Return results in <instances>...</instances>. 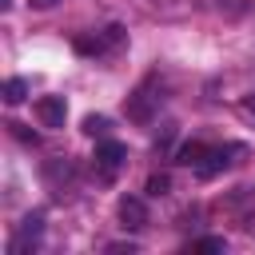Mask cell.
<instances>
[{
  "label": "cell",
  "instance_id": "cell-1",
  "mask_svg": "<svg viewBox=\"0 0 255 255\" xmlns=\"http://www.w3.org/2000/svg\"><path fill=\"white\" fill-rule=\"evenodd\" d=\"M159 100H163V96H155V76H147V80L128 96V116H131L135 124H147L151 112L159 108Z\"/></svg>",
  "mask_w": 255,
  "mask_h": 255
},
{
  "label": "cell",
  "instance_id": "cell-2",
  "mask_svg": "<svg viewBox=\"0 0 255 255\" xmlns=\"http://www.w3.org/2000/svg\"><path fill=\"white\" fill-rule=\"evenodd\" d=\"M124 159H128V147H124V143H116V139H104V143L96 147V175H100L104 183H112V179L120 175Z\"/></svg>",
  "mask_w": 255,
  "mask_h": 255
},
{
  "label": "cell",
  "instance_id": "cell-3",
  "mask_svg": "<svg viewBox=\"0 0 255 255\" xmlns=\"http://www.w3.org/2000/svg\"><path fill=\"white\" fill-rule=\"evenodd\" d=\"M124 40V28L120 24H112V28H104V36H84V40H76V52H84V56H104L108 48H116Z\"/></svg>",
  "mask_w": 255,
  "mask_h": 255
},
{
  "label": "cell",
  "instance_id": "cell-4",
  "mask_svg": "<svg viewBox=\"0 0 255 255\" xmlns=\"http://www.w3.org/2000/svg\"><path fill=\"white\" fill-rule=\"evenodd\" d=\"M120 223H124L128 231L147 227V203H143L139 195H124V199H120Z\"/></svg>",
  "mask_w": 255,
  "mask_h": 255
},
{
  "label": "cell",
  "instance_id": "cell-5",
  "mask_svg": "<svg viewBox=\"0 0 255 255\" xmlns=\"http://www.w3.org/2000/svg\"><path fill=\"white\" fill-rule=\"evenodd\" d=\"M36 116H40L44 128H64V116H68L64 96H44V100H36Z\"/></svg>",
  "mask_w": 255,
  "mask_h": 255
},
{
  "label": "cell",
  "instance_id": "cell-6",
  "mask_svg": "<svg viewBox=\"0 0 255 255\" xmlns=\"http://www.w3.org/2000/svg\"><path fill=\"white\" fill-rule=\"evenodd\" d=\"M40 231H44V211H32V215L24 219V227L16 231V239H12V255L24 251V247H36V243H40Z\"/></svg>",
  "mask_w": 255,
  "mask_h": 255
},
{
  "label": "cell",
  "instance_id": "cell-7",
  "mask_svg": "<svg viewBox=\"0 0 255 255\" xmlns=\"http://www.w3.org/2000/svg\"><path fill=\"white\" fill-rule=\"evenodd\" d=\"M227 151H231V147H227ZM227 151H223V147H207V155H203V159L195 163V175H203V179H211L215 171H223V167L231 163V159H227Z\"/></svg>",
  "mask_w": 255,
  "mask_h": 255
},
{
  "label": "cell",
  "instance_id": "cell-8",
  "mask_svg": "<svg viewBox=\"0 0 255 255\" xmlns=\"http://www.w3.org/2000/svg\"><path fill=\"white\" fill-rule=\"evenodd\" d=\"M203 155H207V143H183L179 147V163H187V167H195Z\"/></svg>",
  "mask_w": 255,
  "mask_h": 255
},
{
  "label": "cell",
  "instance_id": "cell-9",
  "mask_svg": "<svg viewBox=\"0 0 255 255\" xmlns=\"http://www.w3.org/2000/svg\"><path fill=\"white\" fill-rule=\"evenodd\" d=\"M24 96H28V84H24L20 76H12V80L4 84V100H8V104H20Z\"/></svg>",
  "mask_w": 255,
  "mask_h": 255
},
{
  "label": "cell",
  "instance_id": "cell-10",
  "mask_svg": "<svg viewBox=\"0 0 255 255\" xmlns=\"http://www.w3.org/2000/svg\"><path fill=\"white\" fill-rule=\"evenodd\" d=\"M108 128H112L108 116H88V120H84V131H88V135H108Z\"/></svg>",
  "mask_w": 255,
  "mask_h": 255
},
{
  "label": "cell",
  "instance_id": "cell-11",
  "mask_svg": "<svg viewBox=\"0 0 255 255\" xmlns=\"http://www.w3.org/2000/svg\"><path fill=\"white\" fill-rule=\"evenodd\" d=\"M167 191H171V179L167 175H151L147 179V195H167Z\"/></svg>",
  "mask_w": 255,
  "mask_h": 255
},
{
  "label": "cell",
  "instance_id": "cell-12",
  "mask_svg": "<svg viewBox=\"0 0 255 255\" xmlns=\"http://www.w3.org/2000/svg\"><path fill=\"white\" fill-rule=\"evenodd\" d=\"M191 251H223V239H195Z\"/></svg>",
  "mask_w": 255,
  "mask_h": 255
},
{
  "label": "cell",
  "instance_id": "cell-13",
  "mask_svg": "<svg viewBox=\"0 0 255 255\" xmlns=\"http://www.w3.org/2000/svg\"><path fill=\"white\" fill-rule=\"evenodd\" d=\"M243 112H247V116H255V92H251V96L243 100Z\"/></svg>",
  "mask_w": 255,
  "mask_h": 255
},
{
  "label": "cell",
  "instance_id": "cell-14",
  "mask_svg": "<svg viewBox=\"0 0 255 255\" xmlns=\"http://www.w3.org/2000/svg\"><path fill=\"white\" fill-rule=\"evenodd\" d=\"M243 231H247V235H255V211H251V215L243 219Z\"/></svg>",
  "mask_w": 255,
  "mask_h": 255
},
{
  "label": "cell",
  "instance_id": "cell-15",
  "mask_svg": "<svg viewBox=\"0 0 255 255\" xmlns=\"http://www.w3.org/2000/svg\"><path fill=\"white\" fill-rule=\"evenodd\" d=\"M28 4H32V8H52L56 0H28Z\"/></svg>",
  "mask_w": 255,
  "mask_h": 255
}]
</instances>
